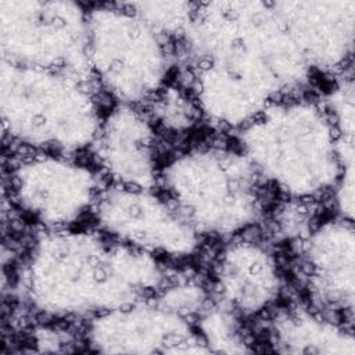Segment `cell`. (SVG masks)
<instances>
[{"label":"cell","instance_id":"obj_19","mask_svg":"<svg viewBox=\"0 0 355 355\" xmlns=\"http://www.w3.org/2000/svg\"><path fill=\"white\" fill-rule=\"evenodd\" d=\"M123 4L166 40L171 37L183 39L197 6L190 1H135Z\"/></svg>","mask_w":355,"mask_h":355},{"label":"cell","instance_id":"obj_9","mask_svg":"<svg viewBox=\"0 0 355 355\" xmlns=\"http://www.w3.org/2000/svg\"><path fill=\"white\" fill-rule=\"evenodd\" d=\"M92 214L98 232L158 259L191 258L202 244V236L154 187H104Z\"/></svg>","mask_w":355,"mask_h":355},{"label":"cell","instance_id":"obj_20","mask_svg":"<svg viewBox=\"0 0 355 355\" xmlns=\"http://www.w3.org/2000/svg\"><path fill=\"white\" fill-rule=\"evenodd\" d=\"M165 308L196 320L209 304V293L200 279L191 275L169 276L153 297Z\"/></svg>","mask_w":355,"mask_h":355},{"label":"cell","instance_id":"obj_13","mask_svg":"<svg viewBox=\"0 0 355 355\" xmlns=\"http://www.w3.org/2000/svg\"><path fill=\"white\" fill-rule=\"evenodd\" d=\"M92 151L112 184L151 189L159 182L158 129L137 105L116 104L104 114Z\"/></svg>","mask_w":355,"mask_h":355},{"label":"cell","instance_id":"obj_2","mask_svg":"<svg viewBox=\"0 0 355 355\" xmlns=\"http://www.w3.org/2000/svg\"><path fill=\"white\" fill-rule=\"evenodd\" d=\"M182 40L191 69L226 78L269 103L298 96L313 73L272 3H200Z\"/></svg>","mask_w":355,"mask_h":355},{"label":"cell","instance_id":"obj_1","mask_svg":"<svg viewBox=\"0 0 355 355\" xmlns=\"http://www.w3.org/2000/svg\"><path fill=\"white\" fill-rule=\"evenodd\" d=\"M168 272L161 259L101 232L42 230L24 259L19 288L47 320L93 319L151 298Z\"/></svg>","mask_w":355,"mask_h":355},{"label":"cell","instance_id":"obj_17","mask_svg":"<svg viewBox=\"0 0 355 355\" xmlns=\"http://www.w3.org/2000/svg\"><path fill=\"white\" fill-rule=\"evenodd\" d=\"M194 324L208 352L244 354L254 351L243 326V318L218 302H209Z\"/></svg>","mask_w":355,"mask_h":355},{"label":"cell","instance_id":"obj_14","mask_svg":"<svg viewBox=\"0 0 355 355\" xmlns=\"http://www.w3.org/2000/svg\"><path fill=\"white\" fill-rule=\"evenodd\" d=\"M272 6L312 72H345L354 54V0L276 1Z\"/></svg>","mask_w":355,"mask_h":355},{"label":"cell","instance_id":"obj_4","mask_svg":"<svg viewBox=\"0 0 355 355\" xmlns=\"http://www.w3.org/2000/svg\"><path fill=\"white\" fill-rule=\"evenodd\" d=\"M4 136L33 153L75 155L92 148L104 114L86 76L1 61Z\"/></svg>","mask_w":355,"mask_h":355},{"label":"cell","instance_id":"obj_11","mask_svg":"<svg viewBox=\"0 0 355 355\" xmlns=\"http://www.w3.org/2000/svg\"><path fill=\"white\" fill-rule=\"evenodd\" d=\"M298 270L312 306L352 324L355 230L336 216L312 226L298 244Z\"/></svg>","mask_w":355,"mask_h":355},{"label":"cell","instance_id":"obj_7","mask_svg":"<svg viewBox=\"0 0 355 355\" xmlns=\"http://www.w3.org/2000/svg\"><path fill=\"white\" fill-rule=\"evenodd\" d=\"M87 14L75 1L1 0V61L87 78Z\"/></svg>","mask_w":355,"mask_h":355},{"label":"cell","instance_id":"obj_12","mask_svg":"<svg viewBox=\"0 0 355 355\" xmlns=\"http://www.w3.org/2000/svg\"><path fill=\"white\" fill-rule=\"evenodd\" d=\"M211 287L215 302L251 319L277 305L284 291V275L268 243L241 234L226 240L215 255Z\"/></svg>","mask_w":355,"mask_h":355},{"label":"cell","instance_id":"obj_6","mask_svg":"<svg viewBox=\"0 0 355 355\" xmlns=\"http://www.w3.org/2000/svg\"><path fill=\"white\" fill-rule=\"evenodd\" d=\"M89 76L116 104L150 103L169 85L173 58L168 40L123 3L87 14Z\"/></svg>","mask_w":355,"mask_h":355},{"label":"cell","instance_id":"obj_16","mask_svg":"<svg viewBox=\"0 0 355 355\" xmlns=\"http://www.w3.org/2000/svg\"><path fill=\"white\" fill-rule=\"evenodd\" d=\"M331 121L338 158L341 164V176L334 186L333 202L337 216L354 220V132H355V107H354V80L345 72L336 80L323 103Z\"/></svg>","mask_w":355,"mask_h":355},{"label":"cell","instance_id":"obj_15","mask_svg":"<svg viewBox=\"0 0 355 355\" xmlns=\"http://www.w3.org/2000/svg\"><path fill=\"white\" fill-rule=\"evenodd\" d=\"M266 340L280 354H355L352 324L308 305H290L273 312Z\"/></svg>","mask_w":355,"mask_h":355},{"label":"cell","instance_id":"obj_5","mask_svg":"<svg viewBox=\"0 0 355 355\" xmlns=\"http://www.w3.org/2000/svg\"><path fill=\"white\" fill-rule=\"evenodd\" d=\"M158 183L202 237L241 236L265 215L263 183L239 148L189 147L161 166Z\"/></svg>","mask_w":355,"mask_h":355},{"label":"cell","instance_id":"obj_18","mask_svg":"<svg viewBox=\"0 0 355 355\" xmlns=\"http://www.w3.org/2000/svg\"><path fill=\"white\" fill-rule=\"evenodd\" d=\"M150 103L148 115L157 129L161 128L171 133H184L201 118L190 90L168 85Z\"/></svg>","mask_w":355,"mask_h":355},{"label":"cell","instance_id":"obj_10","mask_svg":"<svg viewBox=\"0 0 355 355\" xmlns=\"http://www.w3.org/2000/svg\"><path fill=\"white\" fill-rule=\"evenodd\" d=\"M83 344L103 354H208L194 322L153 297L90 319Z\"/></svg>","mask_w":355,"mask_h":355},{"label":"cell","instance_id":"obj_3","mask_svg":"<svg viewBox=\"0 0 355 355\" xmlns=\"http://www.w3.org/2000/svg\"><path fill=\"white\" fill-rule=\"evenodd\" d=\"M237 140L262 183L287 200H318L333 191L343 172L323 103L301 94L273 101Z\"/></svg>","mask_w":355,"mask_h":355},{"label":"cell","instance_id":"obj_21","mask_svg":"<svg viewBox=\"0 0 355 355\" xmlns=\"http://www.w3.org/2000/svg\"><path fill=\"white\" fill-rule=\"evenodd\" d=\"M35 345L39 347L40 351H60L62 345H69L71 338L68 336H62V333L55 331L49 327H43L40 331L35 334Z\"/></svg>","mask_w":355,"mask_h":355},{"label":"cell","instance_id":"obj_8","mask_svg":"<svg viewBox=\"0 0 355 355\" xmlns=\"http://www.w3.org/2000/svg\"><path fill=\"white\" fill-rule=\"evenodd\" d=\"M10 198L42 230L73 227L93 212L104 189L97 171L73 155L33 153L8 172Z\"/></svg>","mask_w":355,"mask_h":355}]
</instances>
